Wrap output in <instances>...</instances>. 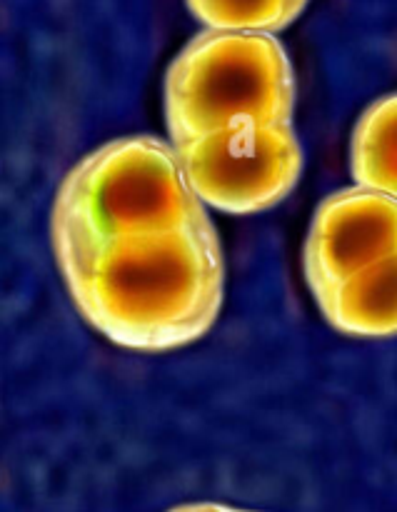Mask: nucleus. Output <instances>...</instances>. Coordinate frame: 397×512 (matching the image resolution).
<instances>
[{
	"mask_svg": "<svg viewBox=\"0 0 397 512\" xmlns=\"http://www.w3.org/2000/svg\"><path fill=\"white\" fill-rule=\"evenodd\" d=\"M83 318L123 348L173 350L198 340L223 305V250L210 220L105 245L55 248Z\"/></svg>",
	"mask_w": 397,
	"mask_h": 512,
	"instance_id": "1",
	"label": "nucleus"
},
{
	"mask_svg": "<svg viewBox=\"0 0 397 512\" xmlns=\"http://www.w3.org/2000/svg\"><path fill=\"white\" fill-rule=\"evenodd\" d=\"M175 145L150 135L120 138L85 155L55 195L53 245H105L205 223Z\"/></svg>",
	"mask_w": 397,
	"mask_h": 512,
	"instance_id": "2",
	"label": "nucleus"
},
{
	"mask_svg": "<svg viewBox=\"0 0 397 512\" xmlns=\"http://www.w3.org/2000/svg\"><path fill=\"white\" fill-rule=\"evenodd\" d=\"M293 105V68L273 33L208 28L180 50L165 78L173 143L243 123H290Z\"/></svg>",
	"mask_w": 397,
	"mask_h": 512,
	"instance_id": "3",
	"label": "nucleus"
},
{
	"mask_svg": "<svg viewBox=\"0 0 397 512\" xmlns=\"http://www.w3.org/2000/svg\"><path fill=\"white\" fill-rule=\"evenodd\" d=\"M180 165L203 203L230 215H253L288 198L303 170L293 125L243 123L178 140Z\"/></svg>",
	"mask_w": 397,
	"mask_h": 512,
	"instance_id": "4",
	"label": "nucleus"
},
{
	"mask_svg": "<svg viewBox=\"0 0 397 512\" xmlns=\"http://www.w3.org/2000/svg\"><path fill=\"white\" fill-rule=\"evenodd\" d=\"M395 250V195L365 185L328 195L305 243V275L315 300Z\"/></svg>",
	"mask_w": 397,
	"mask_h": 512,
	"instance_id": "5",
	"label": "nucleus"
},
{
	"mask_svg": "<svg viewBox=\"0 0 397 512\" xmlns=\"http://www.w3.org/2000/svg\"><path fill=\"white\" fill-rule=\"evenodd\" d=\"M335 330L353 338L397 335V250L318 298Z\"/></svg>",
	"mask_w": 397,
	"mask_h": 512,
	"instance_id": "6",
	"label": "nucleus"
},
{
	"mask_svg": "<svg viewBox=\"0 0 397 512\" xmlns=\"http://www.w3.org/2000/svg\"><path fill=\"white\" fill-rule=\"evenodd\" d=\"M355 183L397 198V93L370 105L350 145Z\"/></svg>",
	"mask_w": 397,
	"mask_h": 512,
	"instance_id": "7",
	"label": "nucleus"
},
{
	"mask_svg": "<svg viewBox=\"0 0 397 512\" xmlns=\"http://www.w3.org/2000/svg\"><path fill=\"white\" fill-rule=\"evenodd\" d=\"M308 0H188L195 18L213 30L278 33L288 28Z\"/></svg>",
	"mask_w": 397,
	"mask_h": 512,
	"instance_id": "8",
	"label": "nucleus"
},
{
	"mask_svg": "<svg viewBox=\"0 0 397 512\" xmlns=\"http://www.w3.org/2000/svg\"><path fill=\"white\" fill-rule=\"evenodd\" d=\"M170 512H253V510H238L228 508V505H215V503H190V505H178Z\"/></svg>",
	"mask_w": 397,
	"mask_h": 512,
	"instance_id": "9",
	"label": "nucleus"
}]
</instances>
